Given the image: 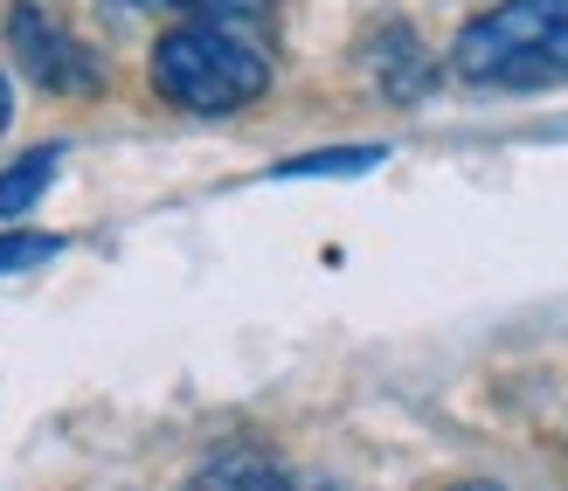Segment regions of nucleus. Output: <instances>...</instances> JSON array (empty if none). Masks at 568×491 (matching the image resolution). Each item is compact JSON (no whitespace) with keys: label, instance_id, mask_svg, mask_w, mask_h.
<instances>
[{"label":"nucleus","instance_id":"4","mask_svg":"<svg viewBox=\"0 0 568 491\" xmlns=\"http://www.w3.org/2000/svg\"><path fill=\"white\" fill-rule=\"evenodd\" d=\"M55 160H63V153H55V146H42V153H28L21 166H8V173H0V215H28V208H36V201H42V187L55 181Z\"/></svg>","mask_w":568,"mask_h":491},{"label":"nucleus","instance_id":"5","mask_svg":"<svg viewBox=\"0 0 568 491\" xmlns=\"http://www.w3.org/2000/svg\"><path fill=\"white\" fill-rule=\"evenodd\" d=\"M375 160H388L382 146H339V153H305V160H284L277 173L292 181V173H367Z\"/></svg>","mask_w":568,"mask_h":491},{"label":"nucleus","instance_id":"3","mask_svg":"<svg viewBox=\"0 0 568 491\" xmlns=\"http://www.w3.org/2000/svg\"><path fill=\"white\" fill-rule=\"evenodd\" d=\"M8 49H14V63L28 70V83H42V91H98V63L77 49L70 28H55L42 8H14L8 14Z\"/></svg>","mask_w":568,"mask_h":491},{"label":"nucleus","instance_id":"9","mask_svg":"<svg viewBox=\"0 0 568 491\" xmlns=\"http://www.w3.org/2000/svg\"><path fill=\"white\" fill-rule=\"evenodd\" d=\"M132 8H187V0H132Z\"/></svg>","mask_w":568,"mask_h":491},{"label":"nucleus","instance_id":"7","mask_svg":"<svg viewBox=\"0 0 568 491\" xmlns=\"http://www.w3.org/2000/svg\"><path fill=\"white\" fill-rule=\"evenodd\" d=\"M202 478H215V484H222V478H284V471H277V464H264V457H222V464H209Z\"/></svg>","mask_w":568,"mask_h":491},{"label":"nucleus","instance_id":"6","mask_svg":"<svg viewBox=\"0 0 568 491\" xmlns=\"http://www.w3.org/2000/svg\"><path fill=\"white\" fill-rule=\"evenodd\" d=\"M49 256H63L55 236H28V228H14V236H0V277L36 270V264H49Z\"/></svg>","mask_w":568,"mask_h":491},{"label":"nucleus","instance_id":"2","mask_svg":"<svg viewBox=\"0 0 568 491\" xmlns=\"http://www.w3.org/2000/svg\"><path fill=\"white\" fill-rule=\"evenodd\" d=\"M450 70L478 91H548L568 83V0H499L465 21Z\"/></svg>","mask_w":568,"mask_h":491},{"label":"nucleus","instance_id":"8","mask_svg":"<svg viewBox=\"0 0 568 491\" xmlns=\"http://www.w3.org/2000/svg\"><path fill=\"white\" fill-rule=\"evenodd\" d=\"M14 125V91H8V76H0V132Z\"/></svg>","mask_w":568,"mask_h":491},{"label":"nucleus","instance_id":"1","mask_svg":"<svg viewBox=\"0 0 568 491\" xmlns=\"http://www.w3.org/2000/svg\"><path fill=\"white\" fill-rule=\"evenodd\" d=\"M153 83H160L166 104L202 111V119H230V111H243L250 98H264L271 55H264L257 28L194 14V21L174 28V35H160V49H153Z\"/></svg>","mask_w":568,"mask_h":491}]
</instances>
